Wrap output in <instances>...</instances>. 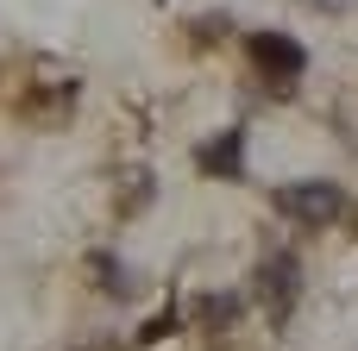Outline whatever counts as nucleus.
<instances>
[{"label":"nucleus","mask_w":358,"mask_h":351,"mask_svg":"<svg viewBox=\"0 0 358 351\" xmlns=\"http://www.w3.org/2000/svg\"><path fill=\"white\" fill-rule=\"evenodd\" d=\"M245 63H252L277 94H289V88L302 82V69H308V50H302V38H289V31H245Z\"/></svg>","instance_id":"nucleus-1"},{"label":"nucleus","mask_w":358,"mask_h":351,"mask_svg":"<svg viewBox=\"0 0 358 351\" xmlns=\"http://www.w3.org/2000/svg\"><path fill=\"white\" fill-rule=\"evenodd\" d=\"M271 207H277L283 220H296V226H327V220H340V214H346V188H340V182H327V176L283 182V188H271Z\"/></svg>","instance_id":"nucleus-2"},{"label":"nucleus","mask_w":358,"mask_h":351,"mask_svg":"<svg viewBox=\"0 0 358 351\" xmlns=\"http://www.w3.org/2000/svg\"><path fill=\"white\" fill-rule=\"evenodd\" d=\"M252 295H258V308L283 327V320L296 314V301H302V257H296V251H264L258 270H252Z\"/></svg>","instance_id":"nucleus-3"},{"label":"nucleus","mask_w":358,"mask_h":351,"mask_svg":"<svg viewBox=\"0 0 358 351\" xmlns=\"http://www.w3.org/2000/svg\"><path fill=\"white\" fill-rule=\"evenodd\" d=\"M195 170H201V176L239 182V176H245V126H227L220 138H208V144L195 151Z\"/></svg>","instance_id":"nucleus-4"},{"label":"nucleus","mask_w":358,"mask_h":351,"mask_svg":"<svg viewBox=\"0 0 358 351\" xmlns=\"http://www.w3.org/2000/svg\"><path fill=\"white\" fill-rule=\"evenodd\" d=\"M88 276H94V289H101V295H113V301H126V295L138 289V283H132V270H126L113 251H88Z\"/></svg>","instance_id":"nucleus-5"},{"label":"nucleus","mask_w":358,"mask_h":351,"mask_svg":"<svg viewBox=\"0 0 358 351\" xmlns=\"http://www.w3.org/2000/svg\"><path fill=\"white\" fill-rule=\"evenodd\" d=\"M195 308H201V327H214V333H233V327H239V308H245V295H239V289H214V295H201Z\"/></svg>","instance_id":"nucleus-6"},{"label":"nucleus","mask_w":358,"mask_h":351,"mask_svg":"<svg viewBox=\"0 0 358 351\" xmlns=\"http://www.w3.org/2000/svg\"><path fill=\"white\" fill-rule=\"evenodd\" d=\"M176 327H182V314H176V308H170V314H164V320H151V327H145V333H138V339H145V345H151V339H164V333H176Z\"/></svg>","instance_id":"nucleus-7"}]
</instances>
